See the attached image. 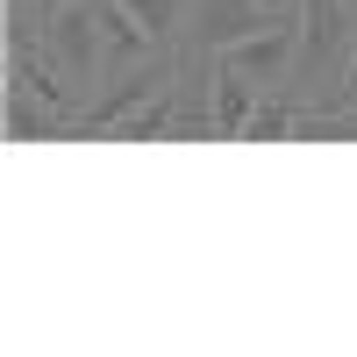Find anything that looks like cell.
I'll list each match as a JSON object with an SVG mask.
<instances>
[{
  "label": "cell",
  "instance_id": "7a4b0ae2",
  "mask_svg": "<svg viewBox=\"0 0 357 357\" xmlns=\"http://www.w3.org/2000/svg\"><path fill=\"white\" fill-rule=\"evenodd\" d=\"M178 65H186V50H151V57H143V65L114 72V86H107V93L79 107L72 136H114V129H122V122H129L136 107H151V100L165 93V86L178 79Z\"/></svg>",
  "mask_w": 357,
  "mask_h": 357
},
{
  "label": "cell",
  "instance_id": "9c48e42d",
  "mask_svg": "<svg viewBox=\"0 0 357 357\" xmlns=\"http://www.w3.org/2000/svg\"><path fill=\"white\" fill-rule=\"evenodd\" d=\"M8 136H15V143H65V136H72V114H57L50 100L8 86Z\"/></svg>",
  "mask_w": 357,
  "mask_h": 357
},
{
  "label": "cell",
  "instance_id": "8fae6325",
  "mask_svg": "<svg viewBox=\"0 0 357 357\" xmlns=\"http://www.w3.org/2000/svg\"><path fill=\"white\" fill-rule=\"evenodd\" d=\"M172 86H178V79H172ZM172 86H165L151 107H136L114 136H122V143H172Z\"/></svg>",
  "mask_w": 357,
  "mask_h": 357
},
{
  "label": "cell",
  "instance_id": "4fadbf2b",
  "mask_svg": "<svg viewBox=\"0 0 357 357\" xmlns=\"http://www.w3.org/2000/svg\"><path fill=\"white\" fill-rule=\"evenodd\" d=\"M36 8H43V15H57V8H65V0H36Z\"/></svg>",
  "mask_w": 357,
  "mask_h": 357
},
{
  "label": "cell",
  "instance_id": "ba28073f",
  "mask_svg": "<svg viewBox=\"0 0 357 357\" xmlns=\"http://www.w3.org/2000/svg\"><path fill=\"white\" fill-rule=\"evenodd\" d=\"M307 107H314V100H301L293 86H264V100H257V114H250L243 143H286V136H301V129H307Z\"/></svg>",
  "mask_w": 357,
  "mask_h": 357
},
{
  "label": "cell",
  "instance_id": "8992f818",
  "mask_svg": "<svg viewBox=\"0 0 357 357\" xmlns=\"http://www.w3.org/2000/svg\"><path fill=\"white\" fill-rule=\"evenodd\" d=\"M257 100H264V86H257L250 72H236V65L215 57V143H243Z\"/></svg>",
  "mask_w": 357,
  "mask_h": 357
},
{
  "label": "cell",
  "instance_id": "6da1fadb",
  "mask_svg": "<svg viewBox=\"0 0 357 357\" xmlns=\"http://www.w3.org/2000/svg\"><path fill=\"white\" fill-rule=\"evenodd\" d=\"M357 50V8L350 0H301V57H293V93L321 107V86L350 72Z\"/></svg>",
  "mask_w": 357,
  "mask_h": 357
},
{
  "label": "cell",
  "instance_id": "3957f363",
  "mask_svg": "<svg viewBox=\"0 0 357 357\" xmlns=\"http://www.w3.org/2000/svg\"><path fill=\"white\" fill-rule=\"evenodd\" d=\"M43 36H50V57L65 65V79L79 86V93L107 72V43H100V8H93V0H65Z\"/></svg>",
  "mask_w": 357,
  "mask_h": 357
},
{
  "label": "cell",
  "instance_id": "7c38bea8",
  "mask_svg": "<svg viewBox=\"0 0 357 357\" xmlns=\"http://www.w3.org/2000/svg\"><path fill=\"white\" fill-rule=\"evenodd\" d=\"M321 114H357V50H350V72L336 79V93L321 100Z\"/></svg>",
  "mask_w": 357,
  "mask_h": 357
},
{
  "label": "cell",
  "instance_id": "5b68a950",
  "mask_svg": "<svg viewBox=\"0 0 357 357\" xmlns=\"http://www.w3.org/2000/svg\"><path fill=\"white\" fill-rule=\"evenodd\" d=\"M264 22H272V8H264V0H193V22H186V43H178V50L215 57V50H229V43L257 36Z\"/></svg>",
  "mask_w": 357,
  "mask_h": 357
},
{
  "label": "cell",
  "instance_id": "277c9868",
  "mask_svg": "<svg viewBox=\"0 0 357 357\" xmlns=\"http://www.w3.org/2000/svg\"><path fill=\"white\" fill-rule=\"evenodd\" d=\"M215 57L236 65V72H250L257 86H286V79H293V57H301V8H293V15H272L257 36L229 43V50H215Z\"/></svg>",
  "mask_w": 357,
  "mask_h": 357
},
{
  "label": "cell",
  "instance_id": "52a82bcc",
  "mask_svg": "<svg viewBox=\"0 0 357 357\" xmlns=\"http://www.w3.org/2000/svg\"><path fill=\"white\" fill-rule=\"evenodd\" d=\"M100 8V43H107V72H129V65H143L158 43H151V29H143L136 15H129V0H93Z\"/></svg>",
  "mask_w": 357,
  "mask_h": 357
},
{
  "label": "cell",
  "instance_id": "30bf717a",
  "mask_svg": "<svg viewBox=\"0 0 357 357\" xmlns=\"http://www.w3.org/2000/svg\"><path fill=\"white\" fill-rule=\"evenodd\" d=\"M129 15L151 29V43H158V50H178V43H186V22H193L186 0H129Z\"/></svg>",
  "mask_w": 357,
  "mask_h": 357
}]
</instances>
